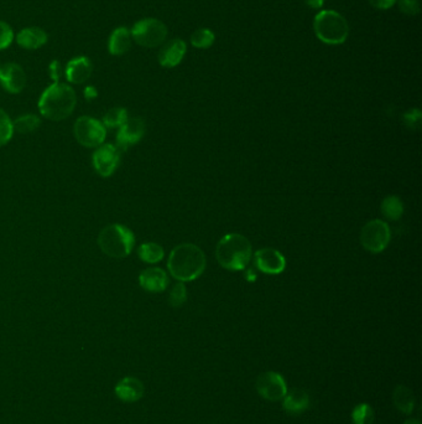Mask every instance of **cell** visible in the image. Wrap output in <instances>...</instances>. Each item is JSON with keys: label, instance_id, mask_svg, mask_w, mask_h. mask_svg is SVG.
Segmentation results:
<instances>
[{"label": "cell", "instance_id": "15", "mask_svg": "<svg viewBox=\"0 0 422 424\" xmlns=\"http://www.w3.org/2000/svg\"><path fill=\"white\" fill-rule=\"evenodd\" d=\"M186 54V44L181 39H173L163 45L159 52V62L163 67L173 68L182 61Z\"/></svg>", "mask_w": 422, "mask_h": 424}, {"label": "cell", "instance_id": "17", "mask_svg": "<svg viewBox=\"0 0 422 424\" xmlns=\"http://www.w3.org/2000/svg\"><path fill=\"white\" fill-rule=\"evenodd\" d=\"M139 283L144 291L161 293L168 286V277L161 268H148L139 276Z\"/></svg>", "mask_w": 422, "mask_h": 424}, {"label": "cell", "instance_id": "20", "mask_svg": "<svg viewBox=\"0 0 422 424\" xmlns=\"http://www.w3.org/2000/svg\"><path fill=\"white\" fill-rule=\"evenodd\" d=\"M132 34L125 26H119L112 31L108 40V52L113 56H122L132 47Z\"/></svg>", "mask_w": 422, "mask_h": 424}, {"label": "cell", "instance_id": "21", "mask_svg": "<svg viewBox=\"0 0 422 424\" xmlns=\"http://www.w3.org/2000/svg\"><path fill=\"white\" fill-rule=\"evenodd\" d=\"M392 404L395 408L404 414H411L416 406V399L415 394L411 389L404 384H397L394 392H392Z\"/></svg>", "mask_w": 422, "mask_h": 424}, {"label": "cell", "instance_id": "35", "mask_svg": "<svg viewBox=\"0 0 422 424\" xmlns=\"http://www.w3.org/2000/svg\"><path fill=\"white\" fill-rule=\"evenodd\" d=\"M305 1L307 6L314 8V9H320L325 3V0H305Z\"/></svg>", "mask_w": 422, "mask_h": 424}, {"label": "cell", "instance_id": "32", "mask_svg": "<svg viewBox=\"0 0 422 424\" xmlns=\"http://www.w3.org/2000/svg\"><path fill=\"white\" fill-rule=\"evenodd\" d=\"M49 75L54 82L60 81V78L62 76V66L61 62L58 60H54V61L49 65Z\"/></svg>", "mask_w": 422, "mask_h": 424}, {"label": "cell", "instance_id": "38", "mask_svg": "<svg viewBox=\"0 0 422 424\" xmlns=\"http://www.w3.org/2000/svg\"><path fill=\"white\" fill-rule=\"evenodd\" d=\"M0 65H1V63H0Z\"/></svg>", "mask_w": 422, "mask_h": 424}, {"label": "cell", "instance_id": "26", "mask_svg": "<svg viewBox=\"0 0 422 424\" xmlns=\"http://www.w3.org/2000/svg\"><path fill=\"white\" fill-rule=\"evenodd\" d=\"M353 424H373L374 422V409L371 404H356L352 412Z\"/></svg>", "mask_w": 422, "mask_h": 424}, {"label": "cell", "instance_id": "4", "mask_svg": "<svg viewBox=\"0 0 422 424\" xmlns=\"http://www.w3.org/2000/svg\"><path fill=\"white\" fill-rule=\"evenodd\" d=\"M135 245V237L127 226L112 224L101 231L98 236V246L104 255L112 258H124L132 253Z\"/></svg>", "mask_w": 422, "mask_h": 424}, {"label": "cell", "instance_id": "8", "mask_svg": "<svg viewBox=\"0 0 422 424\" xmlns=\"http://www.w3.org/2000/svg\"><path fill=\"white\" fill-rule=\"evenodd\" d=\"M392 238L390 229L382 220L369 221L361 232V243L371 253H380L387 248Z\"/></svg>", "mask_w": 422, "mask_h": 424}, {"label": "cell", "instance_id": "7", "mask_svg": "<svg viewBox=\"0 0 422 424\" xmlns=\"http://www.w3.org/2000/svg\"><path fill=\"white\" fill-rule=\"evenodd\" d=\"M73 132L77 142L86 148L101 147L107 137V129L104 124L96 118L88 116H83L77 119Z\"/></svg>", "mask_w": 422, "mask_h": 424}, {"label": "cell", "instance_id": "12", "mask_svg": "<svg viewBox=\"0 0 422 424\" xmlns=\"http://www.w3.org/2000/svg\"><path fill=\"white\" fill-rule=\"evenodd\" d=\"M144 134H145V122L143 118H128L127 122L119 128L116 147L120 150H127L129 147L140 142Z\"/></svg>", "mask_w": 422, "mask_h": 424}, {"label": "cell", "instance_id": "16", "mask_svg": "<svg viewBox=\"0 0 422 424\" xmlns=\"http://www.w3.org/2000/svg\"><path fill=\"white\" fill-rule=\"evenodd\" d=\"M92 71H93V65L91 60L87 56H78L72 59L71 61L67 63L65 75L67 81L71 82L73 85H81L88 81Z\"/></svg>", "mask_w": 422, "mask_h": 424}, {"label": "cell", "instance_id": "30", "mask_svg": "<svg viewBox=\"0 0 422 424\" xmlns=\"http://www.w3.org/2000/svg\"><path fill=\"white\" fill-rule=\"evenodd\" d=\"M14 41V31L6 21H0V50H6Z\"/></svg>", "mask_w": 422, "mask_h": 424}, {"label": "cell", "instance_id": "11", "mask_svg": "<svg viewBox=\"0 0 422 424\" xmlns=\"http://www.w3.org/2000/svg\"><path fill=\"white\" fill-rule=\"evenodd\" d=\"M0 85L11 95L20 93L26 86V73L24 68L15 62L0 65Z\"/></svg>", "mask_w": 422, "mask_h": 424}, {"label": "cell", "instance_id": "28", "mask_svg": "<svg viewBox=\"0 0 422 424\" xmlns=\"http://www.w3.org/2000/svg\"><path fill=\"white\" fill-rule=\"evenodd\" d=\"M214 34L209 29H199L191 35V44L197 49H207L213 44Z\"/></svg>", "mask_w": 422, "mask_h": 424}, {"label": "cell", "instance_id": "10", "mask_svg": "<svg viewBox=\"0 0 422 424\" xmlns=\"http://www.w3.org/2000/svg\"><path fill=\"white\" fill-rule=\"evenodd\" d=\"M92 162L98 175L103 178L112 176L120 164L119 149L113 144H102L93 153Z\"/></svg>", "mask_w": 422, "mask_h": 424}, {"label": "cell", "instance_id": "22", "mask_svg": "<svg viewBox=\"0 0 422 424\" xmlns=\"http://www.w3.org/2000/svg\"><path fill=\"white\" fill-rule=\"evenodd\" d=\"M137 255L142 261L154 265V263H158L163 260V248L158 243L148 242V243H143L139 247Z\"/></svg>", "mask_w": 422, "mask_h": 424}, {"label": "cell", "instance_id": "13", "mask_svg": "<svg viewBox=\"0 0 422 424\" xmlns=\"http://www.w3.org/2000/svg\"><path fill=\"white\" fill-rule=\"evenodd\" d=\"M255 266L266 274H280L285 271V257L274 248H263L256 250L254 255Z\"/></svg>", "mask_w": 422, "mask_h": 424}, {"label": "cell", "instance_id": "34", "mask_svg": "<svg viewBox=\"0 0 422 424\" xmlns=\"http://www.w3.org/2000/svg\"><path fill=\"white\" fill-rule=\"evenodd\" d=\"M83 93H85V98H86L87 101H93L94 98L98 97L97 88L94 87V86H87Z\"/></svg>", "mask_w": 422, "mask_h": 424}, {"label": "cell", "instance_id": "23", "mask_svg": "<svg viewBox=\"0 0 422 424\" xmlns=\"http://www.w3.org/2000/svg\"><path fill=\"white\" fill-rule=\"evenodd\" d=\"M382 212L383 215L389 220H399L404 214V205H402V200L397 196H387L383 200Z\"/></svg>", "mask_w": 422, "mask_h": 424}, {"label": "cell", "instance_id": "3", "mask_svg": "<svg viewBox=\"0 0 422 424\" xmlns=\"http://www.w3.org/2000/svg\"><path fill=\"white\" fill-rule=\"evenodd\" d=\"M219 265L228 271H242L252 258L249 240L240 234H229L219 240L216 248Z\"/></svg>", "mask_w": 422, "mask_h": 424}, {"label": "cell", "instance_id": "14", "mask_svg": "<svg viewBox=\"0 0 422 424\" xmlns=\"http://www.w3.org/2000/svg\"><path fill=\"white\" fill-rule=\"evenodd\" d=\"M114 394L118 399L125 404H134L137 402L139 399H143L145 394V387L144 384L137 377L127 376L122 378L114 389Z\"/></svg>", "mask_w": 422, "mask_h": 424}, {"label": "cell", "instance_id": "1", "mask_svg": "<svg viewBox=\"0 0 422 424\" xmlns=\"http://www.w3.org/2000/svg\"><path fill=\"white\" fill-rule=\"evenodd\" d=\"M76 104L75 90L67 83L54 82L41 95L37 107L42 117L60 122L71 116Z\"/></svg>", "mask_w": 422, "mask_h": 424}, {"label": "cell", "instance_id": "19", "mask_svg": "<svg viewBox=\"0 0 422 424\" xmlns=\"http://www.w3.org/2000/svg\"><path fill=\"white\" fill-rule=\"evenodd\" d=\"M16 42L19 47L25 49V50H37L40 47H44L47 40L49 35L44 29L31 26V28H25L16 35Z\"/></svg>", "mask_w": 422, "mask_h": 424}, {"label": "cell", "instance_id": "9", "mask_svg": "<svg viewBox=\"0 0 422 424\" xmlns=\"http://www.w3.org/2000/svg\"><path fill=\"white\" fill-rule=\"evenodd\" d=\"M256 391L263 399L276 402L285 397L287 384L281 373L268 371L259 375L256 380Z\"/></svg>", "mask_w": 422, "mask_h": 424}, {"label": "cell", "instance_id": "24", "mask_svg": "<svg viewBox=\"0 0 422 424\" xmlns=\"http://www.w3.org/2000/svg\"><path fill=\"white\" fill-rule=\"evenodd\" d=\"M41 126L40 118L35 114H25L21 117L16 118L13 122L14 132H18L20 134H29L35 132L36 129H39Z\"/></svg>", "mask_w": 422, "mask_h": 424}, {"label": "cell", "instance_id": "18", "mask_svg": "<svg viewBox=\"0 0 422 424\" xmlns=\"http://www.w3.org/2000/svg\"><path fill=\"white\" fill-rule=\"evenodd\" d=\"M310 407V396L305 389H294L286 392L283 399V408L286 413L300 416Z\"/></svg>", "mask_w": 422, "mask_h": 424}, {"label": "cell", "instance_id": "25", "mask_svg": "<svg viewBox=\"0 0 422 424\" xmlns=\"http://www.w3.org/2000/svg\"><path fill=\"white\" fill-rule=\"evenodd\" d=\"M128 112L125 108L116 107L109 109L104 117L103 124L106 128H120L128 121Z\"/></svg>", "mask_w": 422, "mask_h": 424}, {"label": "cell", "instance_id": "37", "mask_svg": "<svg viewBox=\"0 0 422 424\" xmlns=\"http://www.w3.org/2000/svg\"><path fill=\"white\" fill-rule=\"evenodd\" d=\"M404 424H421V422H420L418 419L410 418L407 419V420L404 422Z\"/></svg>", "mask_w": 422, "mask_h": 424}, {"label": "cell", "instance_id": "36", "mask_svg": "<svg viewBox=\"0 0 422 424\" xmlns=\"http://www.w3.org/2000/svg\"><path fill=\"white\" fill-rule=\"evenodd\" d=\"M255 278H256V276H255L254 273H253V271H252V269H249V271L247 272V281H254Z\"/></svg>", "mask_w": 422, "mask_h": 424}, {"label": "cell", "instance_id": "5", "mask_svg": "<svg viewBox=\"0 0 422 424\" xmlns=\"http://www.w3.org/2000/svg\"><path fill=\"white\" fill-rule=\"evenodd\" d=\"M316 36L330 45H338L347 40L349 28L346 19L337 11H320L314 21Z\"/></svg>", "mask_w": 422, "mask_h": 424}, {"label": "cell", "instance_id": "27", "mask_svg": "<svg viewBox=\"0 0 422 424\" xmlns=\"http://www.w3.org/2000/svg\"><path fill=\"white\" fill-rule=\"evenodd\" d=\"M14 135V127L11 118L0 108V148L11 142Z\"/></svg>", "mask_w": 422, "mask_h": 424}, {"label": "cell", "instance_id": "2", "mask_svg": "<svg viewBox=\"0 0 422 424\" xmlns=\"http://www.w3.org/2000/svg\"><path fill=\"white\" fill-rule=\"evenodd\" d=\"M168 267L171 276L178 281H194L206 269V256L197 246L182 243L170 253Z\"/></svg>", "mask_w": 422, "mask_h": 424}, {"label": "cell", "instance_id": "29", "mask_svg": "<svg viewBox=\"0 0 422 424\" xmlns=\"http://www.w3.org/2000/svg\"><path fill=\"white\" fill-rule=\"evenodd\" d=\"M186 301H187V289L183 284V281H178L170 291V296H168L170 305L173 308L181 307Z\"/></svg>", "mask_w": 422, "mask_h": 424}, {"label": "cell", "instance_id": "31", "mask_svg": "<svg viewBox=\"0 0 422 424\" xmlns=\"http://www.w3.org/2000/svg\"><path fill=\"white\" fill-rule=\"evenodd\" d=\"M400 11L407 16H415L420 11L417 0H400Z\"/></svg>", "mask_w": 422, "mask_h": 424}, {"label": "cell", "instance_id": "33", "mask_svg": "<svg viewBox=\"0 0 422 424\" xmlns=\"http://www.w3.org/2000/svg\"><path fill=\"white\" fill-rule=\"evenodd\" d=\"M369 3L377 9L387 11L397 3V0H369Z\"/></svg>", "mask_w": 422, "mask_h": 424}, {"label": "cell", "instance_id": "6", "mask_svg": "<svg viewBox=\"0 0 422 424\" xmlns=\"http://www.w3.org/2000/svg\"><path fill=\"white\" fill-rule=\"evenodd\" d=\"M130 34L132 40L135 41L137 45L147 49H154L161 47L165 42L168 37V28L163 21L154 18H147L143 20L137 21L132 25Z\"/></svg>", "mask_w": 422, "mask_h": 424}]
</instances>
